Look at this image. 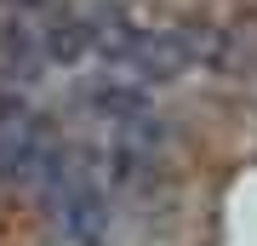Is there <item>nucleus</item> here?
<instances>
[{"instance_id":"nucleus-1","label":"nucleus","mask_w":257,"mask_h":246,"mask_svg":"<svg viewBox=\"0 0 257 246\" xmlns=\"http://www.w3.org/2000/svg\"><path fill=\"white\" fill-rule=\"evenodd\" d=\"M35 183H40L46 218H52L63 246H109V218H114L109 212V189L97 183V172L80 155L52 149V155L40 160Z\"/></svg>"},{"instance_id":"nucleus-2","label":"nucleus","mask_w":257,"mask_h":246,"mask_svg":"<svg viewBox=\"0 0 257 246\" xmlns=\"http://www.w3.org/2000/svg\"><path fill=\"white\" fill-rule=\"evenodd\" d=\"M229 52V35L211 23H166V29H138V35L120 40L114 63L132 74L138 86L149 80H177V74L200 69V63H217Z\"/></svg>"}]
</instances>
